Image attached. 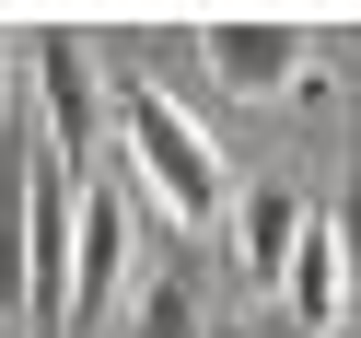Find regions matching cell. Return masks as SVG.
<instances>
[{
    "label": "cell",
    "mask_w": 361,
    "mask_h": 338,
    "mask_svg": "<svg viewBox=\"0 0 361 338\" xmlns=\"http://www.w3.org/2000/svg\"><path fill=\"white\" fill-rule=\"evenodd\" d=\"M198 59H210V82H221V94H303L314 35L291 24V12H221V24L198 35Z\"/></svg>",
    "instance_id": "obj_3"
},
{
    "label": "cell",
    "mask_w": 361,
    "mask_h": 338,
    "mask_svg": "<svg viewBox=\"0 0 361 338\" xmlns=\"http://www.w3.org/2000/svg\"><path fill=\"white\" fill-rule=\"evenodd\" d=\"M280 291H291V327H303V338H326V327H338V303H350V268H338L326 210H303V234H291V257H280Z\"/></svg>",
    "instance_id": "obj_5"
},
{
    "label": "cell",
    "mask_w": 361,
    "mask_h": 338,
    "mask_svg": "<svg viewBox=\"0 0 361 338\" xmlns=\"http://www.w3.org/2000/svg\"><path fill=\"white\" fill-rule=\"evenodd\" d=\"M291 234H303V198H291V187H245L233 198V268H245V280H280Z\"/></svg>",
    "instance_id": "obj_6"
},
{
    "label": "cell",
    "mask_w": 361,
    "mask_h": 338,
    "mask_svg": "<svg viewBox=\"0 0 361 338\" xmlns=\"http://www.w3.org/2000/svg\"><path fill=\"white\" fill-rule=\"evenodd\" d=\"M105 117H117V128H128V152H140V187L164 198L187 234H210V222H221V152H210V128H198L187 105L164 94V82H140V71L105 94Z\"/></svg>",
    "instance_id": "obj_1"
},
{
    "label": "cell",
    "mask_w": 361,
    "mask_h": 338,
    "mask_svg": "<svg viewBox=\"0 0 361 338\" xmlns=\"http://www.w3.org/2000/svg\"><path fill=\"white\" fill-rule=\"evenodd\" d=\"M128 245H140L128 198H117V187H82V198H71V268H59V338H94L105 315H117Z\"/></svg>",
    "instance_id": "obj_2"
},
{
    "label": "cell",
    "mask_w": 361,
    "mask_h": 338,
    "mask_svg": "<svg viewBox=\"0 0 361 338\" xmlns=\"http://www.w3.org/2000/svg\"><path fill=\"white\" fill-rule=\"evenodd\" d=\"M326 234H338V268H350V280H361V187H350V198H338V210H326Z\"/></svg>",
    "instance_id": "obj_8"
},
{
    "label": "cell",
    "mask_w": 361,
    "mask_h": 338,
    "mask_svg": "<svg viewBox=\"0 0 361 338\" xmlns=\"http://www.w3.org/2000/svg\"><path fill=\"white\" fill-rule=\"evenodd\" d=\"M24 117H47L35 140H47L59 164H82V152H94V128H105V82H94V59H82L71 24H35V105H24Z\"/></svg>",
    "instance_id": "obj_4"
},
{
    "label": "cell",
    "mask_w": 361,
    "mask_h": 338,
    "mask_svg": "<svg viewBox=\"0 0 361 338\" xmlns=\"http://www.w3.org/2000/svg\"><path fill=\"white\" fill-rule=\"evenodd\" d=\"M128 338H210V327H198V280H187V268L140 280V303H128Z\"/></svg>",
    "instance_id": "obj_7"
}]
</instances>
